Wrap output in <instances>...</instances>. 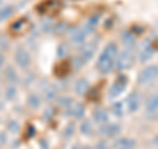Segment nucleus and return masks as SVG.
Returning <instances> with one entry per match:
<instances>
[{"label":"nucleus","mask_w":158,"mask_h":149,"mask_svg":"<svg viewBox=\"0 0 158 149\" xmlns=\"http://www.w3.org/2000/svg\"><path fill=\"white\" fill-rule=\"evenodd\" d=\"M158 78V66L152 65L148 66L142 70L137 77V82L141 86H149L153 82H156V79Z\"/></svg>","instance_id":"1"},{"label":"nucleus","mask_w":158,"mask_h":149,"mask_svg":"<svg viewBox=\"0 0 158 149\" xmlns=\"http://www.w3.org/2000/svg\"><path fill=\"white\" fill-rule=\"evenodd\" d=\"M96 69L102 74H108L113 69V57L103 50V53L99 56L96 62Z\"/></svg>","instance_id":"2"},{"label":"nucleus","mask_w":158,"mask_h":149,"mask_svg":"<svg viewBox=\"0 0 158 149\" xmlns=\"http://www.w3.org/2000/svg\"><path fill=\"white\" fill-rule=\"evenodd\" d=\"M135 63V54H133L131 50H125L121 53V56L117 58V62H116V69L117 70H127L133 66Z\"/></svg>","instance_id":"3"},{"label":"nucleus","mask_w":158,"mask_h":149,"mask_svg":"<svg viewBox=\"0 0 158 149\" xmlns=\"http://www.w3.org/2000/svg\"><path fill=\"white\" fill-rule=\"evenodd\" d=\"M127 83H128V78L125 75H118L117 79L112 83V86L110 87V96L116 98L118 95H121V94L125 91Z\"/></svg>","instance_id":"4"},{"label":"nucleus","mask_w":158,"mask_h":149,"mask_svg":"<svg viewBox=\"0 0 158 149\" xmlns=\"http://www.w3.org/2000/svg\"><path fill=\"white\" fill-rule=\"evenodd\" d=\"M29 27H31V23L28 19H19L9 25V32L12 34H23L28 31Z\"/></svg>","instance_id":"5"},{"label":"nucleus","mask_w":158,"mask_h":149,"mask_svg":"<svg viewBox=\"0 0 158 149\" xmlns=\"http://www.w3.org/2000/svg\"><path fill=\"white\" fill-rule=\"evenodd\" d=\"M120 132H121V127L118 126V124H107V126L100 124V128H99V133H100V135H106L110 137L118 136Z\"/></svg>","instance_id":"6"},{"label":"nucleus","mask_w":158,"mask_h":149,"mask_svg":"<svg viewBox=\"0 0 158 149\" xmlns=\"http://www.w3.org/2000/svg\"><path fill=\"white\" fill-rule=\"evenodd\" d=\"M153 54H154V48H153L152 44L146 40V41L142 44L141 50H140V61H141V63L148 62L153 57Z\"/></svg>","instance_id":"7"},{"label":"nucleus","mask_w":158,"mask_h":149,"mask_svg":"<svg viewBox=\"0 0 158 149\" xmlns=\"http://www.w3.org/2000/svg\"><path fill=\"white\" fill-rule=\"evenodd\" d=\"M127 104H128V111L136 112L141 106V98L138 95V92H136V91L131 92L129 96L127 98Z\"/></svg>","instance_id":"8"},{"label":"nucleus","mask_w":158,"mask_h":149,"mask_svg":"<svg viewBox=\"0 0 158 149\" xmlns=\"http://www.w3.org/2000/svg\"><path fill=\"white\" fill-rule=\"evenodd\" d=\"M135 147H136V141L129 137H120L113 144L115 149H135Z\"/></svg>","instance_id":"9"},{"label":"nucleus","mask_w":158,"mask_h":149,"mask_svg":"<svg viewBox=\"0 0 158 149\" xmlns=\"http://www.w3.org/2000/svg\"><path fill=\"white\" fill-rule=\"evenodd\" d=\"M96 42L94 41V42H90V44H87V45L82 49V53H81V57L83 58V61L87 62V61H90V59L94 57V54H95V50H96Z\"/></svg>","instance_id":"10"},{"label":"nucleus","mask_w":158,"mask_h":149,"mask_svg":"<svg viewBox=\"0 0 158 149\" xmlns=\"http://www.w3.org/2000/svg\"><path fill=\"white\" fill-rule=\"evenodd\" d=\"M146 111L148 112H152L154 113L158 111V92L154 94H150L146 99Z\"/></svg>","instance_id":"11"},{"label":"nucleus","mask_w":158,"mask_h":149,"mask_svg":"<svg viewBox=\"0 0 158 149\" xmlns=\"http://www.w3.org/2000/svg\"><path fill=\"white\" fill-rule=\"evenodd\" d=\"M16 59H17L19 65L23 66V67L28 66L29 62H31V57H29V54L25 50H24L23 48H19L17 49V52H16Z\"/></svg>","instance_id":"12"},{"label":"nucleus","mask_w":158,"mask_h":149,"mask_svg":"<svg viewBox=\"0 0 158 149\" xmlns=\"http://www.w3.org/2000/svg\"><path fill=\"white\" fill-rule=\"evenodd\" d=\"M108 119H110V116H108V112L104 110V108L98 107L96 110L94 111V120H95L96 123L104 124V123L108 121Z\"/></svg>","instance_id":"13"},{"label":"nucleus","mask_w":158,"mask_h":149,"mask_svg":"<svg viewBox=\"0 0 158 149\" xmlns=\"http://www.w3.org/2000/svg\"><path fill=\"white\" fill-rule=\"evenodd\" d=\"M88 90H90V83H88L87 79H79L75 84V92L81 96H85Z\"/></svg>","instance_id":"14"},{"label":"nucleus","mask_w":158,"mask_h":149,"mask_svg":"<svg viewBox=\"0 0 158 149\" xmlns=\"http://www.w3.org/2000/svg\"><path fill=\"white\" fill-rule=\"evenodd\" d=\"M69 112L71 113V115L74 117H77V119H81L85 116V106H83L82 103H74L73 106H70V110H69Z\"/></svg>","instance_id":"15"},{"label":"nucleus","mask_w":158,"mask_h":149,"mask_svg":"<svg viewBox=\"0 0 158 149\" xmlns=\"http://www.w3.org/2000/svg\"><path fill=\"white\" fill-rule=\"evenodd\" d=\"M71 40H73V41L75 42V44H83V42H85V40H86V32L77 29L75 32H73Z\"/></svg>","instance_id":"16"},{"label":"nucleus","mask_w":158,"mask_h":149,"mask_svg":"<svg viewBox=\"0 0 158 149\" xmlns=\"http://www.w3.org/2000/svg\"><path fill=\"white\" fill-rule=\"evenodd\" d=\"M121 40L127 46H133L135 45V37H133V34L128 31H124L121 33Z\"/></svg>","instance_id":"17"},{"label":"nucleus","mask_w":158,"mask_h":149,"mask_svg":"<svg viewBox=\"0 0 158 149\" xmlns=\"http://www.w3.org/2000/svg\"><path fill=\"white\" fill-rule=\"evenodd\" d=\"M81 132L83 133V135H87V136L92 135L94 130H92V124H91L90 120H86V121L82 123V126H81Z\"/></svg>","instance_id":"18"},{"label":"nucleus","mask_w":158,"mask_h":149,"mask_svg":"<svg viewBox=\"0 0 158 149\" xmlns=\"http://www.w3.org/2000/svg\"><path fill=\"white\" fill-rule=\"evenodd\" d=\"M112 112H113V115H115V116L121 117L123 113H124V110H123V103H121V102L113 103V106H112Z\"/></svg>","instance_id":"19"},{"label":"nucleus","mask_w":158,"mask_h":149,"mask_svg":"<svg viewBox=\"0 0 158 149\" xmlns=\"http://www.w3.org/2000/svg\"><path fill=\"white\" fill-rule=\"evenodd\" d=\"M117 50H118V49H117V45H116L115 42H110V44H108V45L104 48V52H106V53H108L110 56H112L113 58L116 57Z\"/></svg>","instance_id":"20"},{"label":"nucleus","mask_w":158,"mask_h":149,"mask_svg":"<svg viewBox=\"0 0 158 149\" xmlns=\"http://www.w3.org/2000/svg\"><path fill=\"white\" fill-rule=\"evenodd\" d=\"M98 21H99V16H92V17H90V20H88V23H87V29L92 31V29L98 25Z\"/></svg>","instance_id":"21"},{"label":"nucleus","mask_w":158,"mask_h":149,"mask_svg":"<svg viewBox=\"0 0 158 149\" xmlns=\"http://www.w3.org/2000/svg\"><path fill=\"white\" fill-rule=\"evenodd\" d=\"M73 62H74V67H75V69H81L85 61H83V58L81 56H78V57H75L73 59Z\"/></svg>","instance_id":"22"},{"label":"nucleus","mask_w":158,"mask_h":149,"mask_svg":"<svg viewBox=\"0 0 158 149\" xmlns=\"http://www.w3.org/2000/svg\"><path fill=\"white\" fill-rule=\"evenodd\" d=\"M67 53H69V48L65 45V44H62V45L59 46V49H58V56L59 57H65Z\"/></svg>","instance_id":"23"},{"label":"nucleus","mask_w":158,"mask_h":149,"mask_svg":"<svg viewBox=\"0 0 158 149\" xmlns=\"http://www.w3.org/2000/svg\"><path fill=\"white\" fill-rule=\"evenodd\" d=\"M74 131H75V127H74V124L73 123L69 124V126L66 127V130H65V136L66 137H70L73 133H74Z\"/></svg>","instance_id":"24"},{"label":"nucleus","mask_w":158,"mask_h":149,"mask_svg":"<svg viewBox=\"0 0 158 149\" xmlns=\"http://www.w3.org/2000/svg\"><path fill=\"white\" fill-rule=\"evenodd\" d=\"M59 103H61L63 107H70L73 103V99L71 98H61L59 99Z\"/></svg>","instance_id":"25"},{"label":"nucleus","mask_w":158,"mask_h":149,"mask_svg":"<svg viewBox=\"0 0 158 149\" xmlns=\"http://www.w3.org/2000/svg\"><path fill=\"white\" fill-rule=\"evenodd\" d=\"M96 149H111V147L108 145V143L106 140H100L96 144Z\"/></svg>","instance_id":"26"},{"label":"nucleus","mask_w":158,"mask_h":149,"mask_svg":"<svg viewBox=\"0 0 158 149\" xmlns=\"http://www.w3.org/2000/svg\"><path fill=\"white\" fill-rule=\"evenodd\" d=\"M29 103H31V106L32 107H38V104H40V100H38V98L37 96H31V99H29Z\"/></svg>","instance_id":"27"},{"label":"nucleus","mask_w":158,"mask_h":149,"mask_svg":"<svg viewBox=\"0 0 158 149\" xmlns=\"http://www.w3.org/2000/svg\"><path fill=\"white\" fill-rule=\"evenodd\" d=\"M98 92H99V91H98V88L90 90V96H88V98H90L91 100H96V99H98V95H96V94H98Z\"/></svg>","instance_id":"28"},{"label":"nucleus","mask_w":158,"mask_h":149,"mask_svg":"<svg viewBox=\"0 0 158 149\" xmlns=\"http://www.w3.org/2000/svg\"><path fill=\"white\" fill-rule=\"evenodd\" d=\"M150 144H153V145H158V136L154 138V140H152V143Z\"/></svg>","instance_id":"29"},{"label":"nucleus","mask_w":158,"mask_h":149,"mask_svg":"<svg viewBox=\"0 0 158 149\" xmlns=\"http://www.w3.org/2000/svg\"><path fill=\"white\" fill-rule=\"evenodd\" d=\"M82 149H94V148H91V147H83Z\"/></svg>","instance_id":"30"},{"label":"nucleus","mask_w":158,"mask_h":149,"mask_svg":"<svg viewBox=\"0 0 158 149\" xmlns=\"http://www.w3.org/2000/svg\"><path fill=\"white\" fill-rule=\"evenodd\" d=\"M71 149H79V148H78V147H73Z\"/></svg>","instance_id":"31"}]
</instances>
